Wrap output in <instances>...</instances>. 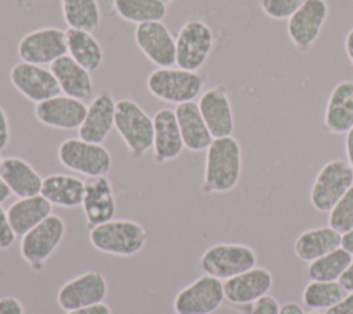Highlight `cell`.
Listing matches in <instances>:
<instances>
[{"mask_svg": "<svg viewBox=\"0 0 353 314\" xmlns=\"http://www.w3.org/2000/svg\"><path fill=\"white\" fill-rule=\"evenodd\" d=\"M241 174V147L230 135L215 138L207 147L203 193H226L232 190Z\"/></svg>", "mask_w": 353, "mask_h": 314, "instance_id": "6da1fadb", "label": "cell"}, {"mask_svg": "<svg viewBox=\"0 0 353 314\" xmlns=\"http://www.w3.org/2000/svg\"><path fill=\"white\" fill-rule=\"evenodd\" d=\"M114 127L134 158H141L153 147V118L132 99L116 102Z\"/></svg>", "mask_w": 353, "mask_h": 314, "instance_id": "7a4b0ae2", "label": "cell"}, {"mask_svg": "<svg viewBox=\"0 0 353 314\" xmlns=\"http://www.w3.org/2000/svg\"><path fill=\"white\" fill-rule=\"evenodd\" d=\"M146 240L148 231L134 220L112 219L90 230V241L95 249L117 256L138 253L145 247Z\"/></svg>", "mask_w": 353, "mask_h": 314, "instance_id": "3957f363", "label": "cell"}, {"mask_svg": "<svg viewBox=\"0 0 353 314\" xmlns=\"http://www.w3.org/2000/svg\"><path fill=\"white\" fill-rule=\"evenodd\" d=\"M204 85V78L197 72L181 67H157L146 78L148 91L157 99L168 103L194 101Z\"/></svg>", "mask_w": 353, "mask_h": 314, "instance_id": "277c9868", "label": "cell"}, {"mask_svg": "<svg viewBox=\"0 0 353 314\" xmlns=\"http://www.w3.org/2000/svg\"><path fill=\"white\" fill-rule=\"evenodd\" d=\"M59 163L88 178L105 176L112 167V157L101 143L85 142L80 138H68L58 147Z\"/></svg>", "mask_w": 353, "mask_h": 314, "instance_id": "5b68a950", "label": "cell"}, {"mask_svg": "<svg viewBox=\"0 0 353 314\" xmlns=\"http://www.w3.org/2000/svg\"><path fill=\"white\" fill-rule=\"evenodd\" d=\"M66 226L58 215H50L41 223L22 236L19 252L22 259L36 271L44 267L46 260L61 244Z\"/></svg>", "mask_w": 353, "mask_h": 314, "instance_id": "8992f818", "label": "cell"}, {"mask_svg": "<svg viewBox=\"0 0 353 314\" xmlns=\"http://www.w3.org/2000/svg\"><path fill=\"white\" fill-rule=\"evenodd\" d=\"M175 47V65L185 70L197 72L205 63L212 51V29L200 19L188 21L178 32Z\"/></svg>", "mask_w": 353, "mask_h": 314, "instance_id": "52a82bcc", "label": "cell"}, {"mask_svg": "<svg viewBox=\"0 0 353 314\" xmlns=\"http://www.w3.org/2000/svg\"><path fill=\"white\" fill-rule=\"evenodd\" d=\"M353 186V168L345 160H331L319 171L312 190L310 202L320 212H330L342 196Z\"/></svg>", "mask_w": 353, "mask_h": 314, "instance_id": "ba28073f", "label": "cell"}, {"mask_svg": "<svg viewBox=\"0 0 353 314\" xmlns=\"http://www.w3.org/2000/svg\"><path fill=\"white\" fill-rule=\"evenodd\" d=\"M255 252L243 244H216L210 247L200 259L205 274L228 280L255 267Z\"/></svg>", "mask_w": 353, "mask_h": 314, "instance_id": "9c48e42d", "label": "cell"}, {"mask_svg": "<svg viewBox=\"0 0 353 314\" xmlns=\"http://www.w3.org/2000/svg\"><path fill=\"white\" fill-rule=\"evenodd\" d=\"M18 56L22 62L33 65H51L68 55L66 30L46 26L26 33L18 43Z\"/></svg>", "mask_w": 353, "mask_h": 314, "instance_id": "30bf717a", "label": "cell"}, {"mask_svg": "<svg viewBox=\"0 0 353 314\" xmlns=\"http://www.w3.org/2000/svg\"><path fill=\"white\" fill-rule=\"evenodd\" d=\"M223 284L219 278L204 274L178 292L174 299L176 314H211L223 302Z\"/></svg>", "mask_w": 353, "mask_h": 314, "instance_id": "8fae6325", "label": "cell"}, {"mask_svg": "<svg viewBox=\"0 0 353 314\" xmlns=\"http://www.w3.org/2000/svg\"><path fill=\"white\" fill-rule=\"evenodd\" d=\"M14 88L26 99L39 103L61 94L59 84L52 72L41 65L18 62L10 70Z\"/></svg>", "mask_w": 353, "mask_h": 314, "instance_id": "7c38bea8", "label": "cell"}, {"mask_svg": "<svg viewBox=\"0 0 353 314\" xmlns=\"http://www.w3.org/2000/svg\"><path fill=\"white\" fill-rule=\"evenodd\" d=\"M134 39L143 55L157 67H172L175 65V39L161 21L137 25Z\"/></svg>", "mask_w": 353, "mask_h": 314, "instance_id": "4fadbf2b", "label": "cell"}, {"mask_svg": "<svg viewBox=\"0 0 353 314\" xmlns=\"http://www.w3.org/2000/svg\"><path fill=\"white\" fill-rule=\"evenodd\" d=\"M108 293L105 277L99 271H87L65 282L57 295L59 307L65 311L102 303Z\"/></svg>", "mask_w": 353, "mask_h": 314, "instance_id": "5bb4252c", "label": "cell"}, {"mask_svg": "<svg viewBox=\"0 0 353 314\" xmlns=\"http://www.w3.org/2000/svg\"><path fill=\"white\" fill-rule=\"evenodd\" d=\"M328 15L325 0H306L287 22V33L294 45L306 50L317 40Z\"/></svg>", "mask_w": 353, "mask_h": 314, "instance_id": "9a60e30c", "label": "cell"}, {"mask_svg": "<svg viewBox=\"0 0 353 314\" xmlns=\"http://www.w3.org/2000/svg\"><path fill=\"white\" fill-rule=\"evenodd\" d=\"M85 112L87 106L83 101L61 94L34 106V117L41 124L58 129H79Z\"/></svg>", "mask_w": 353, "mask_h": 314, "instance_id": "2e32d148", "label": "cell"}, {"mask_svg": "<svg viewBox=\"0 0 353 314\" xmlns=\"http://www.w3.org/2000/svg\"><path fill=\"white\" fill-rule=\"evenodd\" d=\"M81 207L90 229L113 219L116 213V200L106 175L92 176L84 180Z\"/></svg>", "mask_w": 353, "mask_h": 314, "instance_id": "e0dca14e", "label": "cell"}, {"mask_svg": "<svg viewBox=\"0 0 353 314\" xmlns=\"http://www.w3.org/2000/svg\"><path fill=\"white\" fill-rule=\"evenodd\" d=\"M197 105L214 139L232 135L234 125L233 112L228 90L223 85H216L207 90L200 96Z\"/></svg>", "mask_w": 353, "mask_h": 314, "instance_id": "ac0fdd59", "label": "cell"}, {"mask_svg": "<svg viewBox=\"0 0 353 314\" xmlns=\"http://www.w3.org/2000/svg\"><path fill=\"white\" fill-rule=\"evenodd\" d=\"M114 112L113 96L106 91L98 94L87 106L85 117L77 129L79 138L91 143H102L114 127Z\"/></svg>", "mask_w": 353, "mask_h": 314, "instance_id": "d6986e66", "label": "cell"}, {"mask_svg": "<svg viewBox=\"0 0 353 314\" xmlns=\"http://www.w3.org/2000/svg\"><path fill=\"white\" fill-rule=\"evenodd\" d=\"M153 160L157 164L176 158L183 146L175 112L163 107L153 116Z\"/></svg>", "mask_w": 353, "mask_h": 314, "instance_id": "ffe728a7", "label": "cell"}, {"mask_svg": "<svg viewBox=\"0 0 353 314\" xmlns=\"http://www.w3.org/2000/svg\"><path fill=\"white\" fill-rule=\"evenodd\" d=\"M273 284L272 274L262 267H252L228 278L223 284L225 299L233 304H248L268 295Z\"/></svg>", "mask_w": 353, "mask_h": 314, "instance_id": "44dd1931", "label": "cell"}, {"mask_svg": "<svg viewBox=\"0 0 353 314\" xmlns=\"http://www.w3.org/2000/svg\"><path fill=\"white\" fill-rule=\"evenodd\" d=\"M324 127L331 134H346L353 127V81L338 83L328 98Z\"/></svg>", "mask_w": 353, "mask_h": 314, "instance_id": "7402d4cb", "label": "cell"}, {"mask_svg": "<svg viewBox=\"0 0 353 314\" xmlns=\"http://www.w3.org/2000/svg\"><path fill=\"white\" fill-rule=\"evenodd\" d=\"M0 178L4 180L11 194L18 198L40 194L43 178L23 158L7 157L3 158L0 167Z\"/></svg>", "mask_w": 353, "mask_h": 314, "instance_id": "603a6c76", "label": "cell"}, {"mask_svg": "<svg viewBox=\"0 0 353 314\" xmlns=\"http://www.w3.org/2000/svg\"><path fill=\"white\" fill-rule=\"evenodd\" d=\"M175 116L182 135L183 146L192 151L207 149L214 140L208 127L194 101L179 103L175 107Z\"/></svg>", "mask_w": 353, "mask_h": 314, "instance_id": "cb8c5ba5", "label": "cell"}, {"mask_svg": "<svg viewBox=\"0 0 353 314\" xmlns=\"http://www.w3.org/2000/svg\"><path fill=\"white\" fill-rule=\"evenodd\" d=\"M50 70L55 76L63 95L80 101L91 96L94 84L90 72L80 66L69 55H63L52 62L50 65Z\"/></svg>", "mask_w": 353, "mask_h": 314, "instance_id": "d4e9b609", "label": "cell"}, {"mask_svg": "<svg viewBox=\"0 0 353 314\" xmlns=\"http://www.w3.org/2000/svg\"><path fill=\"white\" fill-rule=\"evenodd\" d=\"M40 194L51 205L76 208L83 202L84 182L72 175L52 174L43 178Z\"/></svg>", "mask_w": 353, "mask_h": 314, "instance_id": "484cf974", "label": "cell"}, {"mask_svg": "<svg viewBox=\"0 0 353 314\" xmlns=\"http://www.w3.org/2000/svg\"><path fill=\"white\" fill-rule=\"evenodd\" d=\"M342 245V234L332 227H319L303 231L294 244V253L302 262H313Z\"/></svg>", "mask_w": 353, "mask_h": 314, "instance_id": "4316f807", "label": "cell"}, {"mask_svg": "<svg viewBox=\"0 0 353 314\" xmlns=\"http://www.w3.org/2000/svg\"><path fill=\"white\" fill-rule=\"evenodd\" d=\"M52 205L41 196L18 198L7 209L8 222L17 236H23L51 215Z\"/></svg>", "mask_w": 353, "mask_h": 314, "instance_id": "83f0119b", "label": "cell"}, {"mask_svg": "<svg viewBox=\"0 0 353 314\" xmlns=\"http://www.w3.org/2000/svg\"><path fill=\"white\" fill-rule=\"evenodd\" d=\"M68 55L88 72L97 70L102 61L103 52L99 41L91 32L80 29H66Z\"/></svg>", "mask_w": 353, "mask_h": 314, "instance_id": "f1b7e54d", "label": "cell"}, {"mask_svg": "<svg viewBox=\"0 0 353 314\" xmlns=\"http://www.w3.org/2000/svg\"><path fill=\"white\" fill-rule=\"evenodd\" d=\"M63 19L70 29L94 32L101 23L98 0H61Z\"/></svg>", "mask_w": 353, "mask_h": 314, "instance_id": "f546056e", "label": "cell"}, {"mask_svg": "<svg viewBox=\"0 0 353 314\" xmlns=\"http://www.w3.org/2000/svg\"><path fill=\"white\" fill-rule=\"evenodd\" d=\"M116 14L132 23L163 21L167 14V4L161 0H113Z\"/></svg>", "mask_w": 353, "mask_h": 314, "instance_id": "4dcf8cb0", "label": "cell"}, {"mask_svg": "<svg viewBox=\"0 0 353 314\" xmlns=\"http://www.w3.org/2000/svg\"><path fill=\"white\" fill-rule=\"evenodd\" d=\"M346 295L347 292L338 281H312L303 289L302 302L310 310H328Z\"/></svg>", "mask_w": 353, "mask_h": 314, "instance_id": "1f68e13d", "label": "cell"}, {"mask_svg": "<svg viewBox=\"0 0 353 314\" xmlns=\"http://www.w3.org/2000/svg\"><path fill=\"white\" fill-rule=\"evenodd\" d=\"M352 260V255L341 247L310 262L307 275L312 281H338Z\"/></svg>", "mask_w": 353, "mask_h": 314, "instance_id": "d6a6232c", "label": "cell"}, {"mask_svg": "<svg viewBox=\"0 0 353 314\" xmlns=\"http://www.w3.org/2000/svg\"><path fill=\"white\" fill-rule=\"evenodd\" d=\"M328 224L341 234L353 229V186L330 211Z\"/></svg>", "mask_w": 353, "mask_h": 314, "instance_id": "836d02e7", "label": "cell"}, {"mask_svg": "<svg viewBox=\"0 0 353 314\" xmlns=\"http://www.w3.org/2000/svg\"><path fill=\"white\" fill-rule=\"evenodd\" d=\"M306 0H261V8L272 19L290 18Z\"/></svg>", "mask_w": 353, "mask_h": 314, "instance_id": "e575fe53", "label": "cell"}, {"mask_svg": "<svg viewBox=\"0 0 353 314\" xmlns=\"http://www.w3.org/2000/svg\"><path fill=\"white\" fill-rule=\"evenodd\" d=\"M15 231L12 230L8 218L7 211L0 205V249H8L15 242Z\"/></svg>", "mask_w": 353, "mask_h": 314, "instance_id": "d590c367", "label": "cell"}, {"mask_svg": "<svg viewBox=\"0 0 353 314\" xmlns=\"http://www.w3.org/2000/svg\"><path fill=\"white\" fill-rule=\"evenodd\" d=\"M279 313H280V306L277 300L270 295H265L259 297L256 302H254L252 310L250 314H279Z\"/></svg>", "mask_w": 353, "mask_h": 314, "instance_id": "8d00e7d4", "label": "cell"}, {"mask_svg": "<svg viewBox=\"0 0 353 314\" xmlns=\"http://www.w3.org/2000/svg\"><path fill=\"white\" fill-rule=\"evenodd\" d=\"M0 314H23V307L17 297L4 296L0 299Z\"/></svg>", "mask_w": 353, "mask_h": 314, "instance_id": "74e56055", "label": "cell"}, {"mask_svg": "<svg viewBox=\"0 0 353 314\" xmlns=\"http://www.w3.org/2000/svg\"><path fill=\"white\" fill-rule=\"evenodd\" d=\"M325 314H353V292L346 295L335 306L330 307Z\"/></svg>", "mask_w": 353, "mask_h": 314, "instance_id": "f35d334b", "label": "cell"}, {"mask_svg": "<svg viewBox=\"0 0 353 314\" xmlns=\"http://www.w3.org/2000/svg\"><path fill=\"white\" fill-rule=\"evenodd\" d=\"M10 140V125L4 109L0 106V151L7 147Z\"/></svg>", "mask_w": 353, "mask_h": 314, "instance_id": "ab89813d", "label": "cell"}, {"mask_svg": "<svg viewBox=\"0 0 353 314\" xmlns=\"http://www.w3.org/2000/svg\"><path fill=\"white\" fill-rule=\"evenodd\" d=\"M66 314H112V311H110L108 304L98 303V304L81 307V308H77V310L66 311Z\"/></svg>", "mask_w": 353, "mask_h": 314, "instance_id": "60d3db41", "label": "cell"}, {"mask_svg": "<svg viewBox=\"0 0 353 314\" xmlns=\"http://www.w3.org/2000/svg\"><path fill=\"white\" fill-rule=\"evenodd\" d=\"M338 282L343 286L346 292H353V260L347 266V269L343 271V274L339 277Z\"/></svg>", "mask_w": 353, "mask_h": 314, "instance_id": "b9f144b4", "label": "cell"}, {"mask_svg": "<svg viewBox=\"0 0 353 314\" xmlns=\"http://www.w3.org/2000/svg\"><path fill=\"white\" fill-rule=\"evenodd\" d=\"M345 149H346V156H347V163L353 168V127L346 132L345 138Z\"/></svg>", "mask_w": 353, "mask_h": 314, "instance_id": "7bdbcfd3", "label": "cell"}, {"mask_svg": "<svg viewBox=\"0 0 353 314\" xmlns=\"http://www.w3.org/2000/svg\"><path fill=\"white\" fill-rule=\"evenodd\" d=\"M279 314H306V313L303 311V308L298 303L288 302V303H285L280 307Z\"/></svg>", "mask_w": 353, "mask_h": 314, "instance_id": "ee69618b", "label": "cell"}, {"mask_svg": "<svg viewBox=\"0 0 353 314\" xmlns=\"http://www.w3.org/2000/svg\"><path fill=\"white\" fill-rule=\"evenodd\" d=\"M343 249H346L352 256H353V229L349 230L347 233L342 234V245Z\"/></svg>", "mask_w": 353, "mask_h": 314, "instance_id": "f6af8a7d", "label": "cell"}, {"mask_svg": "<svg viewBox=\"0 0 353 314\" xmlns=\"http://www.w3.org/2000/svg\"><path fill=\"white\" fill-rule=\"evenodd\" d=\"M345 51H346L347 58L350 59V62L353 65V28L347 32V34L345 37Z\"/></svg>", "mask_w": 353, "mask_h": 314, "instance_id": "bcb514c9", "label": "cell"}, {"mask_svg": "<svg viewBox=\"0 0 353 314\" xmlns=\"http://www.w3.org/2000/svg\"><path fill=\"white\" fill-rule=\"evenodd\" d=\"M10 194H11L10 189L7 187V185L4 183V180L0 178V204H1L3 201H6V200L10 197Z\"/></svg>", "mask_w": 353, "mask_h": 314, "instance_id": "7dc6e473", "label": "cell"}, {"mask_svg": "<svg viewBox=\"0 0 353 314\" xmlns=\"http://www.w3.org/2000/svg\"><path fill=\"white\" fill-rule=\"evenodd\" d=\"M161 1H164V3L167 4V3H171V1H174V0H161Z\"/></svg>", "mask_w": 353, "mask_h": 314, "instance_id": "c3c4849f", "label": "cell"}, {"mask_svg": "<svg viewBox=\"0 0 353 314\" xmlns=\"http://www.w3.org/2000/svg\"><path fill=\"white\" fill-rule=\"evenodd\" d=\"M307 314H320V313H317V311H310V313H307Z\"/></svg>", "mask_w": 353, "mask_h": 314, "instance_id": "681fc988", "label": "cell"}, {"mask_svg": "<svg viewBox=\"0 0 353 314\" xmlns=\"http://www.w3.org/2000/svg\"><path fill=\"white\" fill-rule=\"evenodd\" d=\"M1 163H3V158L0 157V167H1Z\"/></svg>", "mask_w": 353, "mask_h": 314, "instance_id": "f907efd6", "label": "cell"}]
</instances>
